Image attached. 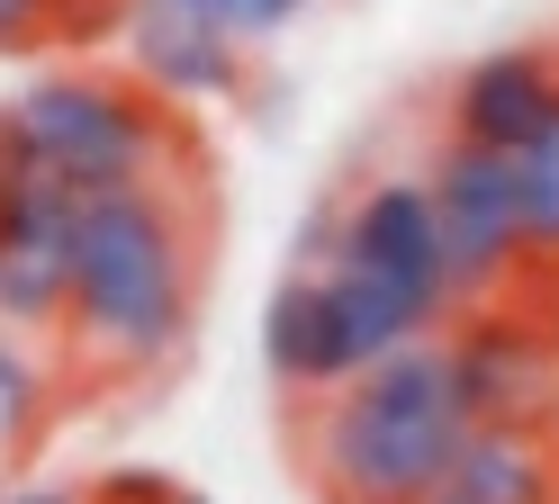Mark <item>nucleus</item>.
Listing matches in <instances>:
<instances>
[{
    "instance_id": "obj_1",
    "label": "nucleus",
    "mask_w": 559,
    "mask_h": 504,
    "mask_svg": "<svg viewBox=\"0 0 559 504\" xmlns=\"http://www.w3.org/2000/svg\"><path fill=\"white\" fill-rule=\"evenodd\" d=\"M469 432L478 423L451 387L442 343H415L379 370H361L353 387L298 406V468L325 504H425L442 495Z\"/></svg>"
},
{
    "instance_id": "obj_2",
    "label": "nucleus",
    "mask_w": 559,
    "mask_h": 504,
    "mask_svg": "<svg viewBox=\"0 0 559 504\" xmlns=\"http://www.w3.org/2000/svg\"><path fill=\"white\" fill-rule=\"evenodd\" d=\"M190 307H199V226L181 180L82 199L63 343L82 360H109V370H163L190 334Z\"/></svg>"
},
{
    "instance_id": "obj_3",
    "label": "nucleus",
    "mask_w": 559,
    "mask_h": 504,
    "mask_svg": "<svg viewBox=\"0 0 559 504\" xmlns=\"http://www.w3.org/2000/svg\"><path fill=\"white\" fill-rule=\"evenodd\" d=\"M19 171L55 180L73 199H118V190H163L181 180V127L171 108L135 82V72H99V63H55L37 82H19L0 99Z\"/></svg>"
},
{
    "instance_id": "obj_4",
    "label": "nucleus",
    "mask_w": 559,
    "mask_h": 504,
    "mask_svg": "<svg viewBox=\"0 0 559 504\" xmlns=\"http://www.w3.org/2000/svg\"><path fill=\"white\" fill-rule=\"evenodd\" d=\"M415 343H442V315H425L379 279H353V271H289L262 307V370L298 406L353 387L361 370H379V360H397Z\"/></svg>"
},
{
    "instance_id": "obj_5",
    "label": "nucleus",
    "mask_w": 559,
    "mask_h": 504,
    "mask_svg": "<svg viewBox=\"0 0 559 504\" xmlns=\"http://www.w3.org/2000/svg\"><path fill=\"white\" fill-rule=\"evenodd\" d=\"M298 271L379 279V288H397V298H415L425 315L451 324V271H442V226H433V190H425V180L370 171L353 199H334L325 216H307Z\"/></svg>"
},
{
    "instance_id": "obj_6",
    "label": "nucleus",
    "mask_w": 559,
    "mask_h": 504,
    "mask_svg": "<svg viewBox=\"0 0 559 504\" xmlns=\"http://www.w3.org/2000/svg\"><path fill=\"white\" fill-rule=\"evenodd\" d=\"M451 387L478 432H559V324L533 298H487L442 324Z\"/></svg>"
},
{
    "instance_id": "obj_7",
    "label": "nucleus",
    "mask_w": 559,
    "mask_h": 504,
    "mask_svg": "<svg viewBox=\"0 0 559 504\" xmlns=\"http://www.w3.org/2000/svg\"><path fill=\"white\" fill-rule=\"evenodd\" d=\"M425 190H433V226H442L451 315H461V307H487V298H506V288L533 271V252H523V216H514V180H506V154L442 135V144H433Z\"/></svg>"
},
{
    "instance_id": "obj_8",
    "label": "nucleus",
    "mask_w": 559,
    "mask_h": 504,
    "mask_svg": "<svg viewBox=\"0 0 559 504\" xmlns=\"http://www.w3.org/2000/svg\"><path fill=\"white\" fill-rule=\"evenodd\" d=\"M73 243H82L73 190H55L37 171L0 180V324L10 334H63V315H73Z\"/></svg>"
},
{
    "instance_id": "obj_9",
    "label": "nucleus",
    "mask_w": 559,
    "mask_h": 504,
    "mask_svg": "<svg viewBox=\"0 0 559 504\" xmlns=\"http://www.w3.org/2000/svg\"><path fill=\"white\" fill-rule=\"evenodd\" d=\"M559 118V46H497L478 55L442 99V135L487 144V154H514Z\"/></svg>"
},
{
    "instance_id": "obj_10",
    "label": "nucleus",
    "mask_w": 559,
    "mask_h": 504,
    "mask_svg": "<svg viewBox=\"0 0 559 504\" xmlns=\"http://www.w3.org/2000/svg\"><path fill=\"white\" fill-rule=\"evenodd\" d=\"M127 63H135V82H145L163 108H171V99H217V91L243 82V46H235L217 19L181 10V0H135Z\"/></svg>"
},
{
    "instance_id": "obj_11",
    "label": "nucleus",
    "mask_w": 559,
    "mask_h": 504,
    "mask_svg": "<svg viewBox=\"0 0 559 504\" xmlns=\"http://www.w3.org/2000/svg\"><path fill=\"white\" fill-rule=\"evenodd\" d=\"M442 495H461V504H559V432H469Z\"/></svg>"
},
{
    "instance_id": "obj_12",
    "label": "nucleus",
    "mask_w": 559,
    "mask_h": 504,
    "mask_svg": "<svg viewBox=\"0 0 559 504\" xmlns=\"http://www.w3.org/2000/svg\"><path fill=\"white\" fill-rule=\"evenodd\" d=\"M506 180H514V216H523V252H533V271L559 279V118L514 144L506 154Z\"/></svg>"
},
{
    "instance_id": "obj_13",
    "label": "nucleus",
    "mask_w": 559,
    "mask_h": 504,
    "mask_svg": "<svg viewBox=\"0 0 559 504\" xmlns=\"http://www.w3.org/2000/svg\"><path fill=\"white\" fill-rule=\"evenodd\" d=\"M181 10L217 19V27L235 36V46H262V36H280V27H289V19L307 10V0H181Z\"/></svg>"
},
{
    "instance_id": "obj_14",
    "label": "nucleus",
    "mask_w": 559,
    "mask_h": 504,
    "mask_svg": "<svg viewBox=\"0 0 559 504\" xmlns=\"http://www.w3.org/2000/svg\"><path fill=\"white\" fill-rule=\"evenodd\" d=\"M127 19H135V0H63L55 10V46L82 55V46H99V36H127Z\"/></svg>"
},
{
    "instance_id": "obj_15",
    "label": "nucleus",
    "mask_w": 559,
    "mask_h": 504,
    "mask_svg": "<svg viewBox=\"0 0 559 504\" xmlns=\"http://www.w3.org/2000/svg\"><path fill=\"white\" fill-rule=\"evenodd\" d=\"M37 415V360H27L19 343H0V442Z\"/></svg>"
},
{
    "instance_id": "obj_16",
    "label": "nucleus",
    "mask_w": 559,
    "mask_h": 504,
    "mask_svg": "<svg viewBox=\"0 0 559 504\" xmlns=\"http://www.w3.org/2000/svg\"><path fill=\"white\" fill-rule=\"evenodd\" d=\"M55 10H63V0H0V55L55 46Z\"/></svg>"
},
{
    "instance_id": "obj_17",
    "label": "nucleus",
    "mask_w": 559,
    "mask_h": 504,
    "mask_svg": "<svg viewBox=\"0 0 559 504\" xmlns=\"http://www.w3.org/2000/svg\"><path fill=\"white\" fill-rule=\"evenodd\" d=\"M171 495H181V487H171L163 478V468H99V487H91V504H171Z\"/></svg>"
},
{
    "instance_id": "obj_18",
    "label": "nucleus",
    "mask_w": 559,
    "mask_h": 504,
    "mask_svg": "<svg viewBox=\"0 0 559 504\" xmlns=\"http://www.w3.org/2000/svg\"><path fill=\"white\" fill-rule=\"evenodd\" d=\"M0 504H91V495H73V487H10Z\"/></svg>"
},
{
    "instance_id": "obj_19",
    "label": "nucleus",
    "mask_w": 559,
    "mask_h": 504,
    "mask_svg": "<svg viewBox=\"0 0 559 504\" xmlns=\"http://www.w3.org/2000/svg\"><path fill=\"white\" fill-rule=\"evenodd\" d=\"M0 180H19V154H10V127H0Z\"/></svg>"
},
{
    "instance_id": "obj_20",
    "label": "nucleus",
    "mask_w": 559,
    "mask_h": 504,
    "mask_svg": "<svg viewBox=\"0 0 559 504\" xmlns=\"http://www.w3.org/2000/svg\"><path fill=\"white\" fill-rule=\"evenodd\" d=\"M171 504H207V495H199V487H181V495H171Z\"/></svg>"
},
{
    "instance_id": "obj_21",
    "label": "nucleus",
    "mask_w": 559,
    "mask_h": 504,
    "mask_svg": "<svg viewBox=\"0 0 559 504\" xmlns=\"http://www.w3.org/2000/svg\"><path fill=\"white\" fill-rule=\"evenodd\" d=\"M550 324H559V279H550Z\"/></svg>"
},
{
    "instance_id": "obj_22",
    "label": "nucleus",
    "mask_w": 559,
    "mask_h": 504,
    "mask_svg": "<svg viewBox=\"0 0 559 504\" xmlns=\"http://www.w3.org/2000/svg\"><path fill=\"white\" fill-rule=\"evenodd\" d=\"M425 504H461V495H425Z\"/></svg>"
}]
</instances>
